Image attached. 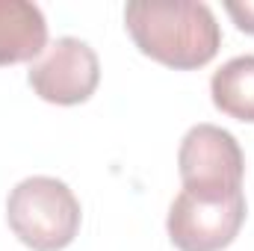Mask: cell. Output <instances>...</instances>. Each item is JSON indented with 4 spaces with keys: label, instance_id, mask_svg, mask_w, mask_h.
Masks as SVG:
<instances>
[{
    "label": "cell",
    "instance_id": "3",
    "mask_svg": "<svg viewBox=\"0 0 254 251\" xmlns=\"http://www.w3.org/2000/svg\"><path fill=\"white\" fill-rule=\"evenodd\" d=\"M246 222L243 189H181L169 207V240L178 251L228 249Z\"/></svg>",
    "mask_w": 254,
    "mask_h": 251
},
{
    "label": "cell",
    "instance_id": "5",
    "mask_svg": "<svg viewBox=\"0 0 254 251\" xmlns=\"http://www.w3.org/2000/svg\"><path fill=\"white\" fill-rule=\"evenodd\" d=\"M184 189H243L246 157L234 133L216 125H195L178 151Z\"/></svg>",
    "mask_w": 254,
    "mask_h": 251
},
{
    "label": "cell",
    "instance_id": "8",
    "mask_svg": "<svg viewBox=\"0 0 254 251\" xmlns=\"http://www.w3.org/2000/svg\"><path fill=\"white\" fill-rule=\"evenodd\" d=\"M225 9L243 33L254 36V3H225Z\"/></svg>",
    "mask_w": 254,
    "mask_h": 251
},
{
    "label": "cell",
    "instance_id": "7",
    "mask_svg": "<svg viewBox=\"0 0 254 251\" xmlns=\"http://www.w3.org/2000/svg\"><path fill=\"white\" fill-rule=\"evenodd\" d=\"M210 95L219 113L254 125V57H234L210 80Z\"/></svg>",
    "mask_w": 254,
    "mask_h": 251
},
{
    "label": "cell",
    "instance_id": "6",
    "mask_svg": "<svg viewBox=\"0 0 254 251\" xmlns=\"http://www.w3.org/2000/svg\"><path fill=\"white\" fill-rule=\"evenodd\" d=\"M48 48V21L30 0H0V65L30 63Z\"/></svg>",
    "mask_w": 254,
    "mask_h": 251
},
{
    "label": "cell",
    "instance_id": "4",
    "mask_svg": "<svg viewBox=\"0 0 254 251\" xmlns=\"http://www.w3.org/2000/svg\"><path fill=\"white\" fill-rule=\"evenodd\" d=\"M27 80L42 101L57 107H74L95 95L101 80V63L83 39L63 36L51 48H45L42 60L30 65Z\"/></svg>",
    "mask_w": 254,
    "mask_h": 251
},
{
    "label": "cell",
    "instance_id": "1",
    "mask_svg": "<svg viewBox=\"0 0 254 251\" xmlns=\"http://www.w3.org/2000/svg\"><path fill=\"white\" fill-rule=\"evenodd\" d=\"M125 24L136 48L175 71L207 65L222 45V30L207 3L195 0H133Z\"/></svg>",
    "mask_w": 254,
    "mask_h": 251
},
{
    "label": "cell",
    "instance_id": "2",
    "mask_svg": "<svg viewBox=\"0 0 254 251\" xmlns=\"http://www.w3.org/2000/svg\"><path fill=\"white\" fill-rule=\"evenodd\" d=\"M80 201L68 184L36 175L9 192L6 222L12 234L33 251H63L80 231Z\"/></svg>",
    "mask_w": 254,
    "mask_h": 251
}]
</instances>
